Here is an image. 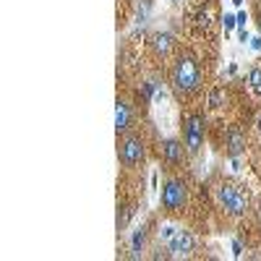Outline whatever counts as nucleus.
I'll use <instances>...</instances> for the list:
<instances>
[{
    "mask_svg": "<svg viewBox=\"0 0 261 261\" xmlns=\"http://www.w3.org/2000/svg\"><path fill=\"white\" fill-rule=\"evenodd\" d=\"M172 84H175V89L188 94V92H196L201 86V71L199 65H196L193 58H178L175 65H172Z\"/></svg>",
    "mask_w": 261,
    "mask_h": 261,
    "instance_id": "f257e3e1",
    "label": "nucleus"
},
{
    "mask_svg": "<svg viewBox=\"0 0 261 261\" xmlns=\"http://www.w3.org/2000/svg\"><path fill=\"white\" fill-rule=\"evenodd\" d=\"M217 199H220V204L227 209V214L232 217H241L248 212V196L241 186H232V183H222L220 188H217Z\"/></svg>",
    "mask_w": 261,
    "mask_h": 261,
    "instance_id": "f03ea898",
    "label": "nucleus"
},
{
    "mask_svg": "<svg viewBox=\"0 0 261 261\" xmlns=\"http://www.w3.org/2000/svg\"><path fill=\"white\" fill-rule=\"evenodd\" d=\"M144 141L139 139V136H134V134H128L123 141H120V146H118V160H120V165L123 167H136V165H141L144 162Z\"/></svg>",
    "mask_w": 261,
    "mask_h": 261,
    "instance_id": "7ed1b4c3",
    "label": "nucleus"
},
{
    "mask_svg": "<svg viewBox=\"0 0 261 261\" xmlns=\"http://www.w3.org/2000/svg\"><path fill=\"white\" fill-rule=\"evenodd\" d=\"M162 241L167 243V248L172 253H183V256H188L193 251V246H196L193 235L188 230H175V227H170V225L162 227Z\"/></svg>",
    "mask_w": 261,
    "mask_h": 261,
    "instance_id": "20e7f679",
    "label": "nucleus"
},
{
    "mask_svg": "<svg viewBox=\"0 0 261 261\" xmlns=\"http://www.w3.org/2000/svg\"><path fill=\"white\" fill-rule=\"evenodd\" d=\"M204 128H206V123H204L201 115H188L186 118L183 134H186V146H188L191 154H196V151L201 149V144H204Z\"/></svg>",
    "mask_w": 261,
    "mask_h": 261,
    "instance_id": "39448f33",
    "label": "nucleus"
},
{
    "mask_svg": "<svg viewBox=\"0 0 261 261\" xmlns=\"http://www.w3.org/2000/svg\"><path fill=\"white\" fill-rule=\"evenodd\" d=\"M186 204V186L180 180H167L162 188V206L165 209H180Z\"/></svg>",
    "mask_w": 261,
    "mask_h": 261,
    "instance_id": "423d86ee",
    "label": "nucleus"
},
{
    "mask_svg": "<svg viewBox=\"0 0 261 261\" xmlns=\"http://www.w3.org/2000/svg\"><path fill=\"white\" fill-rule=\"evenodd\" d=\"M246 151V134L241 128H230L227 130V154L230 157H241Z\"/></svg>",
    "mask_w": 261,
    "mask_h": 261,
    "instance_id": "0eeeda50",
    "label": "nucleus"
},
{
    "mask_svg": "<svg viewBox=\"0 0 261 261\" xmlns=\"http://www.w3.org/2000/svg\"><path fill=\"white\" fill-rule=\"evenodd\" d=\"M162 157H165L167 165H178V162H183V144L175 141V139H167V141L162 144Z\"/></svg>",
    "mask_w": 261,
    "mask_h": 261,
    "instance_id": "6e6552de",
    "label": "nucleus"
},
{
    "mask_svg": "<svg viewBox=\"0 0 261 261\" xmlns=\"http://www.w3.org/2000/svg\"><path fill=\"white\" fill-rule=\"evenodd\" d=\"M128 128H130V107H128V102L118 99L115 102V130L123 134V130H128Z\"/></svg>",
    "mask_w": 261,
    "mask_h": 261,
    "instance_id": "1a4fd4ad",
    "label": "nucleus"
},
{
    "mask_svg": "<svg viewBox=\"0 0 261 261\" xmlns=\"http://www.w3.org/2000/svg\"><path fill=\"white\" fill-rule=\"evenodd\" d=\"M170 47H172V37H170L167 32H157V34H154V50L162 53V55H167Z\"/></svg>",
    "mask_w": 261,
    "mask_h": 261,
    "instance_id": "9d476101",
    "label": "nucleus"
},
{
    "mask_svg": "<svg viewBox=\"0 0 261 261\" xmlns=\"http://www.w3.org/2000/svg\"><path fill=\"white\" fill-rule=\"evenodd\" d=\"M134 212H136V209L130 206V204L120 206V212H118V227H120V230H123V227H125V225L130 222V217H134Z\"/></svg>",
    "mask_w": 261,
    "mask_h": 261,
    "instance_id": "9b49d317",
    "label": "nucleus"
},
{
    "mask_svg": "<svg viewBox=\"0 0 261 261\" xmlns=\"http://www.w3.org/2000/svg\"><path fill=\"white\" fill-rule=\"evenodd\" d=\"M248 84H251V89L261 94V65H253L251 73H248Z\"/></svg>",
    "mask_w": 261,
    "mask_h": 261,
    "instance_id": "f8f14e48",
    "label": "nucleus"
},
{
    "mask_svg": "<svg viewBox=\"0 0 261 261\" xmlns=\"http://www.w3.org/2000/svg\"><path fill=\"white\" fill-rule=\"evenodd\" d=\"M144 238H146V227H139V230L134 232V256H139V251H141V246H144Z\"/></svg>",
    "mask_w": 261,
    "mask_h": 261,
    "instance_id": "ddd939ff",
    "label": "nucleus"
},
{
    "mask_svg": "<svg viewBox=\"0 0 261 261\" xmlns=\"http://www.w3.org/2000/svg\"><path fill=\"white\" fill-rule=\"evenodd\" d=\"M222 99H225V94H222L220 89L209 92V107H212V110H217V107H222Z\"/></svg>",
    "mask_w": 261,
    "mask_h": 261,
    "instance_id": "4468645a",
    "label": "nucleus"
},
{
    "mask_svg": "<svg viewBox=\"0 0 261 261\" xmlns=\"http://www.w3.org/2000/svg\"><path fill=\"white\" fill-rule=\"evenodd\" d=\"M154 94H157V84L146 81L144 84V99H154Z\"/></svg>",
    "mask_w": 261,
    "mask_h": 261,
    "instance_id": "2eb2a0df",
    "label": "nucleus"
},
{
    "mask_svg": "<svg viewBox=\"0 0 261 261\" xmlns=\"http://www.w3.org/2000/svg\"><path fill=\"white\" fill-rule=\"evenodd\" d=\"M235 24H238V18H235V16H225V29H232Z\"/></svg>",
    "mask_w": 261,
    "mask_h": 261,
    "instance_id": "dca6fc26",
    "label": "nucleus"
},
{
    "mask_svg": "<svg viewBox=\"0 0 261 261\" xmlns=\"http://www.w3.org/2000/svg\"><path fill=\"white\" fill-rule=\"evenodd\" d=\"M232 253H235V256H241V253H243V246H241V241H232Z\"/></svg>",
    "mask_w": 261,
    "mask_h": 261,
    "instance_id": "f3484780",
    "label": "nucleus"
},
{
    "mask_svg": "<svg viewBox=\"0 0 261 261\" xmlns=\"http://www.w3.org/2000/svg\"><path fill=\"white\" fill-rule=\"evenodd\" d=\"M235 18H238V24H241V27H246V21H248V16H246L243 11H241V13H238Z\"/></svg>",
    "mask_w": 261,
    "mask_h": 261,
    "instance_id": "a211bd4d",
    "label": "nucleus"
},
{
    "mask_svg": "<svg viewBox=\"0 0 261 261\" xmlns=\"http://www.w3.org/2000/svg\"><path fill=\"white\" fill-rule=\"evenodd\" d=\"M251 47L261 53V37H256V39H251Z\"/></svg>",
    "mask_w": 261,
    "mask_h": 261,
    "instance_id": "6ab92c4d",
    "label": "nucleus"
},
{
    "mask_svg": "<svg viewBox=\"0 0 261 261\" xmlns=\"http://www.w3.org/2000/svg\"><path fill=\"white\" fill-rule=\"evenodd\" d=\"M199 24H204V27L209 24V16H206V13H199Z\"/></svg>",
    "mask_w": 261,
    "mask_h": 261,
    "instance_id": "aec40b11",
    "label": "nucleus"
},
{
    "mask_svg": "<svg viewBox=\"0 0 261 261\" xmlns=\"http://www.w3.org/2000/svg\"><path fill=\"white\" fill-rule=\"evenodd\" d=\"M256 128H258V134H261V110L256 113Z\"/></svg>",
    "mask_w": 261,
    "mask_h": 261,
    "instance_id": "412c9836",
    "label": "nucleus"
},
{
    "mask_svg": "<svg viewBox=\"0 0 261 261\" xmlns=\"http://www.w3.org/2000/svg\"><path fill=\"white\" fill-rule=\"evenodd\" d=\"M241 42H251V37H248V32H246V29L241 32Z\"/></svg>",
    "mask_w": 261,
    "mask_h": 261,
    "instance_id": "4be33fe9",
    "label": "nucleus"
},
{
    "mask_svg": "<svg viewBox=\"0 0 261 261\" xmlns=\"http://www.w3.org/2000/svg\"><path fill=\"white\" fill-rule=\"evenodd\" d=\"M232 3H235V6H241V3H243V0H232Z\"/></svg>",
    "mask_w": 261,
    "mask_h": 261,
    "instance_id": "5701e85b",
    "label": "nucleus"
}]
</instances>
